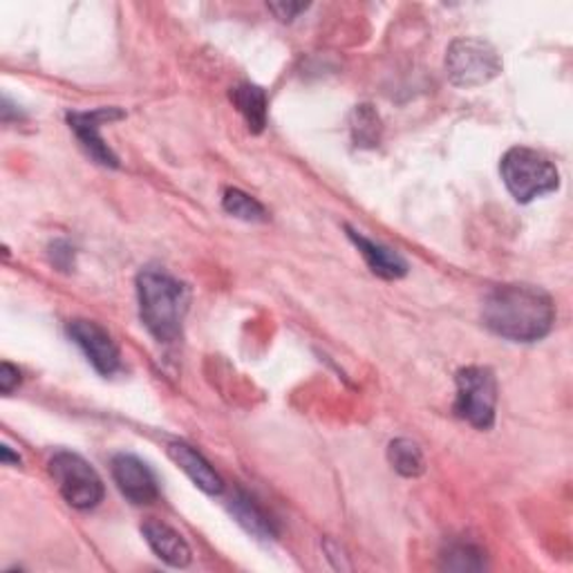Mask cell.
<instances>
[{
	"instance_id": "cell-1",
	"label": "cell",
	"mask_w": 573,
	"mask_h": 573,
	"mask_svg": "<svg viewBox=\"0 0 573 573\" xmlns=\"http://www.w3.org/2000/svg\"><path fill=\"white\" fill-rule=\"evenodd\" d=\"M484 325L513 343L542 341L555 323L551 296L531 284H502L484 299Z\"/></svg>"
},
{
	"instance_id": "cell-2",
	"label": "cell",
	"mask_w": 573,
	"mask_h": 573,
	"mask_svg": "<svg viewBox=\"0 0 573 573\" xmlns=\"http://www.w3.org/2000/svg\"><path fill=\"white\" fill-rule=\"evenodd\" d=\"M139 316L160 343L182 339L184 316L189 312V286L162 267H147L137 275Z\"/></svg>"
},
{
	"instance_id": "cell-3",
	"label": "cell",
	"mask_w": 573,
	"mask_h": 573,
	"mask_svg": "<svg viewBox=\"0 0 573 573\" xmlns=\"http://www.w3.org/2000/svg\"><path fill=\"white\" fill-rule=\"evenodd\" d=\"M500 173L509 193L520 204H529L535 198L557 191L560 187V173L555 164L526 147L506 151L500 162Z\"/></svg>"
},
{
	"instance_id": "cell-4",
	"label": "cell",
	"mask_w": 573,
	"mask_h": 573,
	"mask_svg": "<svg viewBox=\"0 0 573 573\" xmlns=\"http://www.w3.org/2000/svg\"><path fill=\"white\" fill-rule=\"evenodd\" d=\"M446 72L458 88H482L502 72L497 50L484 39H455L446 52Z\"/></svg>"
},
{
	"instance_id": "cell-5",
	"label": "cell",
	"mask_w": 573,
	"mask_h": 573,
	"mask_svg": "<svg viewBox=\"0 0 573 573\" xmlns=\"http://www.w3.org/2000/svg\"><path fill=\"white\" fill-rule=\"evenodd\" d=\"M455 414L478 430H489L495 423L497 381L489 368L471 365L458 372Z\"/></svg>"
},
{
	"instance_id": "cell-6",
	"label": "cell",
	"mask_w": 573,
	"mask_h": 573,
	"mask_svg": "<svg viewBox=\"0 0 573 573\" xmlns=\"http://www.w3.org/2000/svg\"><path fill=\"white\" fill-rule=\"evenodd\" d=\"M50 475L72 509L90 511L103 500L105 489L99 473L77 453H57L50 460Z\"/></svg>"
},
{
	"instance_id": "cell-7",
	"label": "cell",
	"mask_w": 573,
	"mask_h": 573,
	"mask_svg": "<svg viewBox=\"0 0 573 573\" xmlns=\"http://www.w3.org/2000/svg\"><path fill=\"white\" fill-rule=\"evenodd\" d=\"M123 119V112L117 108H97L90 112H70L68 114V123L70 130L77 134L79 143L83 147V151L101 167L105 169H117L119 160L112 153V149L103 141L101 137V128L103 123H112Z\"/></svg>"
},
{
	"instance_id": "cell-8",
	"label": "cell",
	"mask_w": 573,
	"mask_h": 573,
	"mask_svg": "<svg viewBox=\"0 0 573 573\" xmlns=\"http://www.w3.org/2000/svg\"><path fill=\"white\" fill-rule=\"evenodd\" d=\"M68 334L99 374L112 376L119 370L121 352L112 341V336L99 323L86 321V319L70 321Z\"/></svg>"
},
{
	"instance_id": "cell-9",
	"label": "cell",
	"mask_w": 573,
	"mask_h": 573,
	"mask_svg": "<svg viewBox=\"0 0 573 573\" xmlns=\"http://www.w3.org/2000/svg\"><path fill=\"white\" fill-rule=\"evenodd\" d=\"M110 466H112V480L128 502L137 506H147L160 497V484L155 473L139 458L119 453L112 458Z\"/></svg>"
},
{
	"instance_id": "cell-10",
	"label": "cell",
	"mask_w": 573,
	"mask_h": 573,
	"mask_svg": "<svg viewBox=\"0 0 573 573\" xmlns=\"http://www.w3.org/2000/svg\"><path fill=\"white\" fill-rule=\"evenodd\" d=\"M169 458L173 460V464L207 495H222L224 491V482L222 478L215 473V469L189 444L184 442H171L167 449Z\"/></svg>"
},
{
	"instance_id": "cell-11",
	"label": "cell",
	"mask_w": 573,
	"mask_h": 573,
	"mask_svg": "<svg viewBox=\"0 0 573 573\" xmlns=\"http://www.w3.org/2000/svg\"><path fill=\"white\" fill-rule=\"evenodd\" d=\"M141 533H143V540H147L149 546L155 551V555L167 564L178 569H184L191 564L193 551L189 542L173 526L158 520H149L147 524H141Z\"/></svg>"
},
{
	"instance_id": "cell-12",
	"label": "cell",
	"mask_w": 573,
	"mask_h": 573,
	"mask_svg": "<svg viewBox=\"0 0 573 573\" xmlns=\"http://www.w3.org/2000/svg\"><path fill=\"white\" fill-rule=\"evenodd\" d=\"M345 231H348V238L354 242V247L359 249V253L363 255V260L368 262V267L374 275L385 278V280H399L408 273V262L394 249L370 240L368 235L359 233L352 227H345Z\"/></svg>"
},
{
	"instance_id": "cell-13",
	"label": "cell",
	"mask_w": 573,
	"mask_h": 573,
	"mask_svg": "<svg viewBox=\"0 0 573 573\" xmlns=\"http://www.w3.org/2000/svg\"><path fill=\"white\" fill-rule=\"evenodd\" d=\"M229 509L233 513V517L238 520V524L253 537L258 540H275L278 537V524L275 520L244 491H238L231 502H229Z\"/></svg>"
},
{
	"instance_id": "cell-14",
	"label": "cell",
	"mask_w": 573,
	"mask_h": 573,
	"mask_svg": "<svg viewBox=\"0 0 573 573\" xmlns=\"http://www.w3.org/2000/svg\"><path fill=\"white\" fill-rule=\"evenodd\" d=\"M231 101L238 108V112L244 117L247 128L253 134H260L267 125V94L260 86L253 83H240L231 90Z\"/></svg>"
},
{
	"instance_id": "cell-15",
	"label": "cell",
	"mask_w": 573,
	"mask_h": 573,
	"mask_svg": "<svg viewBox=\"0 0 573 573\" xmlns=\"http://www.w3.org/2000/svg\"><path fill=\"white\" fill-rule=\"evenodd\" d=\"M352 139L359 149H374L381 141V119L379 112L370 103H361L354 108L350 119Z\"/></svg>"
},
{
	"instance_id": "cell-16",
	"label": "cell",
	"mask_w": 573,
	"mask_h": 573,
	"mask_svg": "<svg viewBox=\"0 0 573 573\" xmlns=\"http://www.w3.org/2000/svg\"><path fill=\"white\" fill-rule=\"evenodd\" d=\"M388 460L392 469L403 478H419L425 471V460L421 449L412 440H394L388 446Z\"/></svg>"
},
{
	"instance_id": "cell-17",
	"label": "cell",
	"mask_w": 573,
	"mask_h": 573,
	"mask_svg": "<svg viewBox=\"0 0 573 573\" xmlns=\"http://www.w3.org/2000/svg\"><path fill=\"white\" fill-rule=\"evenodd\" d=\"M442 566L451 571H482L486 566L484 551L471 542H453L442 555Z\"/></svg>"
},
{
	"instance_id": "cell-18",
	"label": "cell",
	"mask_w": 573,
	"mask_h": 573,
	"mask_svg": "<svg viewBox=\"0 0 573 573\" xmlns=\"http://www.w3.org/2000/svg\"><path fill=\"white\" fill-rule=\"evenodd\" d=\"M222 209H224L229 215H233V218H238V220H244V222H264V220H267L264 207H262L255 198L247 195V193L240 191V189H227V191H224Z\"/></svg>"
},
{
	"instance_id": "cell-19",
	"label": "cell",
	"mask_w": 573,
	"mask_h": 573,
	"mask_svg": "<svg viewBox=\"0 0 573 573\" xmlns=\"http://www.w3.org/2000/svg\"><path fill=\"white\" fill-rule=\"evenodd\" d=\"M50 260L61 271H70L74 267V249L68 242L57 240L50 244Z\"/></svg>"
},
{
	"instance_id": "cell-20",
	"label": "cell",
	"mask_w": 573,
	"mask_h": 573,
	"mask_svg": "<svg viewBox=\"0 0 573 573\" xmlns=\"http://www.w3.org/2000/svg\"><path fill=\"white\" fill-rule=\"evenodd\" d=\"M19 383H21V372H19V368H14V365L8 363V361L0 363V392H3V394H12Z\"/></svg>"
},
{
	"instance_id": "cell-21",
	"label": "cell",
	"mask_w": 573,
	"mask_h": 573,
	"mask_svg": "<svg viewBox=\"0 0 573 573\" xmlns=\"http://www.w3.org/2000/svg\"><path fill=\"white\" fill-rule=\"evenodd\" d=\"M269 10L280 19V21H294L301 12L308 10L303 3H271Z\"/></svg>"
},
{
	"instance_id": "cell-22",
	"label": "cell",
	"mask_w": 573,
	"mask_h": 573,
	"mask_svg": "<svg viewBox=\"0 0 573 573\" xmlns=\"http://www.w3.org/2000/svg\"><path fill=\"white\" fill-rule=\"evenodd\" d=\"M0 460H3V464L6 466H19L21 464V458L17 455V453H12V449L8 446V444H3V446H0Z\"/></svg>"
}]
</instances>
